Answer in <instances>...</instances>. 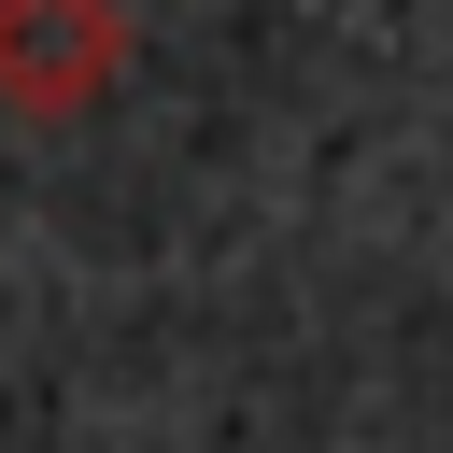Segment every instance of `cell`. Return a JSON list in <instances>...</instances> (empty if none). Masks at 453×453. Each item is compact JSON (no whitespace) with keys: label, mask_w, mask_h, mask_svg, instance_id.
Returning a JSON list of instances; mask_svg holds the SVG:
<instances>
[{"label":"cell","mask_w":453,"mask_h":453,"mask_svg":"<svg viewBox=\"0 0 453 453\" xmlns=\"http://www.w3.org/2000/svg\"><path fill=\"white\" fill-rule=\"evenodd\" d=\"M127 71V0H0V113L71 127Z\"/></svg>","instance_id":"1"}]
</instances>
